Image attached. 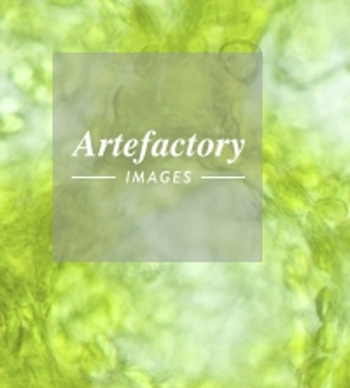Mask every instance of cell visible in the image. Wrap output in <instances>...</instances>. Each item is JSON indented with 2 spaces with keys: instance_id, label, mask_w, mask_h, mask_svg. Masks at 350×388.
I'll use <instances>...</instances> for the list:
<instances>
[{
  "instance_id": "obj_8",
  "label": "cell",
  "mask_w": 350,
  "mask_h": 388,
  "mask_svg": "<svg viewBox=\"0 0 350 388\" xmlns=\"http://www.w3.org/2000/svg\"><path fill=\"white\" fill-rule=\"evenodd\" d=\"M2 107H4V110H5V107H9V110H7V112L18 110V108H19V102H18V100H14V98H7V100L2 102Z\"/></svg>"
},
{
  "instance_id": "obj_9",
  "label": "cell",
  "mask_w": 350,
  "mask_h": 388,
  "mask_svg": "<svg viewBox=\"0 0 350 388\" xmlns=\"http://www.w3.org/2000/svg\"><path fill=\"white\" fill-rule=\"evenodd\" d=\"M37 100H40V102H49V100H51L49 91H47L46 88H39V89H37Z\"/></svg>"
},
{
  "instance_id": "obj_5",
  "label": "cell",
  "mask_w": 350,
  "mask_h": 388,
  "mask_svg": "<svg viewBox=\"0 0 350 388\" xmlns=\"http://www.w3.org/2000/svg\"><path fill=\"white\" fill-rule=\"evenodd\" d=\"M98 343L102 345V350H104V353L109 357L111 364H114V362H116V348L112 346V343L109 341V339H105V338H98Z\"/></svg>"
},
{
  "instance_id": "obj_4",
  "label": "cell",
  "mask_w": 350,
  "mask_h": 388,
  "mask_svg": "<svg viewBox=\"0 0 350 388\" xmlns=\"http://www.w3.org/2000/svg\"><path fill=\"white\" fill-rule=\"evenodd\" d=\"M205 269H207V264H188L182 268V271H186V277L188 278H198V277H203Z\"/></svg>"
},
{
  "instance_id": "obj_2",
  "label": "cell",
  "mask_w": 350,
  "mask_h": 388,
  "mask_svg": "<svg viewBox=\"0 0 350 388\" xmlns=\"http://www.w3.org/2000/svg\"><path fill=\"white\" fill-rule=\"evenodd\" d=\"M270 352V346H268V343L266 341H259L258 345L250 350V353H249V358H250V362L252 364H256V362H261L263 358H265V355L268 353Z\"/></svg>"
},
{
  "instance_id": "obj_7",
  "label": "cell",
  "mask_w": 350,
  "mask_h": 388,
  "mask_svg": "<svg viewBox=\"0 0 350 388\" xmlns=\"http://www.w3.org/2000/svg\"><path fill=\"white\" fill-rule=\"evenodd\" d=\"M21 128V121L18 119V117H12V115H7V119H5V124H4V130L5 131H16Z\"/></svg>"
},
{
  "instance_id": "obj_3",
  "label": "cell",
  "mask_w": 350,
  "mask_h": 388,
  "mask_svg": "<svg viewBox=\"0 0 350 388\" xmlns=\"http://www.w3.org/2000/svg\"><path fill=\"white\" fill-rule=\"evenodd\" d=\"M173 318H175V306H172V304H163L156 313L158 322H172Z\"/></svg>"
},
{
  "instance_id": "obj_1",
  "label": "cell",
  "mask_w": 350,
  "mask_h": 388,
  "mask_svg": "<svg viewBox=\"0 0 350 388\" xmlns=\"http://www.w3.org/2000/svg\"><path fill=\"white\" fill-rule=\"evenodd\" d=\"M194 299L198 301V303H201L203 306H208V308H217V306H223L224 299L226 297L221 296V294H210V292H205V294H198Z\"/></svg>"
},
{
  "instance_id": "obj_6",
  "label": "cell",
  "mask_w": 350,
  "mask_h": 388,
  "mask_svg": "<svg viewBox=\"0 0 350 388\" xmlns=\"http://www.w3.org/2000/svg\"><path fill=\"white\" fill-rule=\"evenodd\" d=\"M81 273V271H79V269H76V268H72V269H69V273H65V277H62V280H60V283H58V287H67V285H70L72 283V282H76L77 278V275Z\"/></svg>"
}]
</instances>
